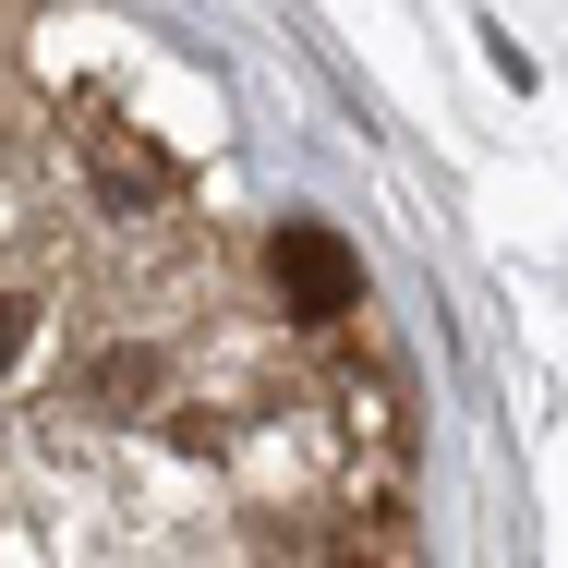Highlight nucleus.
Returning <instances> with one entry per match:
<instances>
[{
    "instance_id": "f257e3e1",
    "label": "nucleus",
    "mask_w": 568,
    "mask_h": 568,
    "mask_svg": "<svg viewBox=\"0 0 568 568\" xmlns=\"http://www.w3.org/2000/svg\"><path fill=\"white\" fill-rule=\"evenodd\" d=\"M266 291H278L291 327H339L351 303H363V254L327 219H278L266 230Z\"/></svg>"
},
{
    "instance_id": "f03ea898",
    "label": "nucleus",
    "mask_w": 568,
    "mask_h": 568,
    "mask_svg": "<svg viewBox=\"0 0 568 568\" xmlns=\"http://www.w3.org/2000/svg\"><path fill=\"white\" fill-rule=\"evenodd\" d=\"M73 133H85V170H98V206H110V219L182 206V158H170L158 133H133V121H110V110H73Z\"/></svg>"
},
{
    "instance_id": "7ed1b4c3",
    "label": "nucleus",
    "mask_w": 568,
    "mask_h": 568,
    "mask_svg": "<svg viewBox=\"0 0 568 568\" xmlns=\"http://www.w3.org/2000/svg\"><path fill=\"white\" fill-rule=\"evenodd\" d=\"M158 375H170V363H158L145 339H110L98 363H73V387H85V412H145V399H158Z\"/></svg>"
},
{
    "instance_id": "20e7f679",
    "label": "nucleus",
    "mask_w": 568,
    "mask_h": 568,
    "mask_svg": "<svg viewBox=\"0 0 568 568\" xmlns=\"http://www.w3.org/2000/svg\"><path fill=\"white\" fill-rule=\"evenodd\" d=\"M24 339H37V291H0V363H24Z\"/></svg>"
},
{
    "instance_id": "39448f33",
    "label": "nucleus",
    "mask_w": 568,
    "mask_h": 568,
    "mask_svg": "<svg viewBox=\"0 0 568 568\" xmlns=\"http://www.w3.org/2000/svg\"><path fill=\"white\" fill-rule=\"evenodd\" d=\"M315 568H387V557H375L363 532H339V545H327V557H315Z\"/></svg>"
}]
</instances>
